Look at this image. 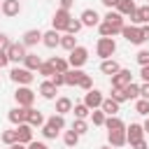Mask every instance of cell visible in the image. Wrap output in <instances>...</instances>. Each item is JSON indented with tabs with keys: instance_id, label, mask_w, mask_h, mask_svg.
<instances>
[{
	"instance_id": "6da1fadb",
	"label": "cell",
	"mask_w": 149,
	"mask_h": 149,
	"mask_svg": "<svg viewBox=\"0 0 149 149\" xmlns=\"http://www.w3.org/2000/svg\"><path fill=\"white\" fill-rule=\"evenodd\" d=\"M114 51H116V42H114V37H100V40H98V44H95V54H98L102 61L112 58Z\"/></svg>"
},
{
	"instance_id": "7a4b0ae2",
	"label": "cell",
	"mask_w": 149,
	"mask_h": 149,
	"mask_svg": "<svg viewBox=\"0 0 149 149\" xmlns=\"http://www.w3.org/2000/svg\"><path fill=\"white\" fill-rule=\"evenodd\" d=\"M86 61H88V49H86V47H79V44H77V47H74V49L70 51V58H68V63H70L72 68H77V70H79V68H81V65H84Z\"/></svg>"
},
{
	"instance_id": "3957f363",
	"label": "cell",
	"mask_w": 149,
	"mask_h": 149,
	"mask_svg": "<svg viewBox=\"0 0 149 149\" xmlns=\"http://www.w3.org/2000/svg\"><path fill=\"white\" fill-rule=\"evenodd\" d=\"M14 98H16L19 107H33V102H35V91H30L28 86H19L16 93H14Z\"/></svg>"
},
{
	"instance_id": "277c9868",
	"label": "cell",
	"mask_w": 149,
	"mask_h": 149,
	"mask_svg": "<svg viewBox=\"0 0 149 149\" xmlns=\"http://www.w3.org/2000/svg\"><path fill=\"white\" fill-rule=\"evenodd\" d=\"M9 77H12V81H16L19 86H28V84L35 79V74H33L30 70H26V68H14V70L9 72Z\"/></svg>"
},
{
	"instance_id": "5b68a950",
	"label": "cell",
	"mask_w": 149,
	"mask_h": 149,
	"mask_svg": "<svg viewBox=\"0 0 149 149\" xmlns=\"http://www.w3.org/2000/svg\"><path fill=\"white\" fill-rule=\"evenodd\" d=\"M70 12H65V9H56V14H54V19H51V26H54V30H68V23H70Z\"/></svg>"
},
{
	"instance_id": "8992f818",
	"label": "cell",
	"mask_w": 149,
	"mask_h": 149,
	"mask_svg": "<svg viewBox=\"0 0 149 149\" xmlns=\"http://www.w3.org/2000/svg\"><path fill=\"white\" fill-rule=\"evenodd\" d=\"M130 81H133L130 70H119L116 74H112V88H126Z\"/></svg>"
},
{
	"instance_id": "52a82bcc",
	"label": "cell",
	"mask_w": 149,
	"mask_h": 149,
	"mask_svg": "<svg viewBox=\"0 0 149 149\" xmlns=\"http://www.w3.org/2000/svg\"><path fill=\"white\" fill-rule=\"evenodd\" d=\"M102 93L98 91V88H91V91H86V95H84V105L88 107V109H100V105H102Z\"/></svg>"
},
{
	"instance_id": "ba28073f",
	"label": "cell",
	"mask_w": 149,
	"mask_h": 149,
	"mask_svg": "<svg viewBox=\"0 0 149 149\" xmlns=\"http://www.w3.org/2000/svg\"><path fill=\"white\" fill-rule=\"evenodd\" d=\"M121 35L130 42V44H142V33H140V26H123L121 28Z\"/></svg>"
},
{
	"instance_id": "9c48e42d",
	"label": "cell",
	"mask_w": 149,
	"mask_h": 149,
	"mask_svg": "<svg viewBox=\"0 0 149 149\" xmlns=\"http://www.w3.org/2000/svg\"><path fill=\"white\" fill-rule=\"evenodd\" d=\"M14 130H16V142H19V144H30V142H33V126L19 123Z\"/></svg>"
},
{
	"instance_id": "30bf717a",
	"label": "cell",
	"mask_w": 149,
	"mask_h": 149,
	"mask_svg": "<svg viewBox=\"0 0 149 149\" xmlns=\"http://www.w3.org/2000/svg\"><path fill=\"white\" fill-rule=\"evenodd\" d=\"M7 58L14 61V63H21V61L26 58V47H23L21 42H12L9 49H7Z\"/></svg>"
},
{
	"instance_id": "8fae6325",
	"label": "cell",
	"mask_w": 149,
	"mask_h": 149,
	"mask_svg": "<svg viewBox=\"0 0 149 149\" xmlns=\"http://www.w3.org/2000/svg\"><path fill=\"white\" fill-rule=\"evenodd\" d=\"M28 112H30V107H14V109H9L7 119H9L14 126H19V123H26V121H28Z\"/></svg>"
},
{
	"instance_id": "7c38bea8",
	"label": "cell",
	"mask_w": 149,
	"mask_h": 149,
	"mask_svg": "<svg viewBox=\"0 0 149 149\" xmlns=\"http://www.w3.org/2000/svg\"><path fill=\"white\" fill-rule=\"evenodd\" d=\"M140 140H144L142 126H140V123H130V126L126 128V142H128V144H135V142H140Z\"/></svg>"
},
{
	"instance_id": "4fadbf2b",
	"label": "cell",
	"mask_w": 149,
	"mask_h": 149,
	"mask_svg": "<svg viewBox=\"0 0 149 149\" xmlns=\"http://www.w3.org/2000/svg\"><path fill=\"white\" fill-rule=\"evenodd\" d=\"M130 21H133V26H147V23H149V5L135 7V12H133Z\"/></svg>"
},
{
	"instance_id": "5bb4252c",
	"label": "cell",
	"mask_w": 149,
	"mask_h": 149,
	"mask_svg": "<svg viewBox=\"0 0 149 149\" xmlns=\"http://www.w3.org/2000/svg\"><path fill=\"white\" fill-rule=\"evenodd\" d=\"M107 142H109V147H123V144H128L126 142V130H107Z\"/></svg>"
},
{
	"instance_id": "9a60e30c",
	"label": "cell",
	"mask_w": 149,
	"mask_h": 149,
	"mask_svg": "<svg viewBox=\"0 0 149 149\" xmlns=\"http://www.w3.org/2000/svg\"><path fill=\"white\" fill-rule=\"evenodd\" d=\"M42 44L44 47H49V49H54V47H58L61 44V33L58 30H47V33H42Z\"/></svg>"
},
{
	"instance_id": "2e32d148",
	"label": "cell",
	"mask_w": 149,
	"mask_h": 149,
	"mask_svg": "<svg viewBox=\"0 0 149 149\" xmlns=\"http://www.w3.org/2000/svg\"><path fill=\"white\" fill-rule=\"evenodd\" d=\"M79 21H81V26H98L100 23V16H98V12L95 9H84L81 12V16H79Z\"/></svg>"
},
{
	"instance_id": "e0dca14e",
	"label": "cell",
	"mask_w": 149,
	"mask_h": 149,
	"mask_svg": "<svg viewBox=\"0 0 149 149\" xmlns=\"http://www.w3.org/2000/svg\"><path fill=\"white\" fill-rule=\"evenodd\" d=\"M105 21H107V23H109V26H112L116 33H121V28L126 26V23H123V16H121L119 12H112V9L105 14Z\"/></svg>"
},
{
	"instance_id": "ac0fdd59",
	"label": "cell",
	"mask_w": 149,
	"mask_h": 149,
	"mask_svg": "<svg viewBox=\"0 0 149 149\" xmlns=\"http://www.w3.org/2000/svg\"><path fill=\"white\" fill-rule=\"evenodd\" d=\"M0 9H2V14H5V16H19L21 5H19V0H2Z\"/></svg>"
},
{
	"instance_id": "d6986e66",
	"label": "cell",
	"mask_w": 149,
	"mask_h": 149,
	"mask_svg": "<svg viewBox=\"0 0 149 149\" xmlns=\"http://www.w3.org/2000/svg\"><path fill=\"white\" fill-rule=\"evenodd\" d=\"M37 42H42V33L40 30H26L23 33V47H35Z\"/></svg>"
},
{
	"instance_id": "ffe728a7",
	"label": "cell",
	"mask_w": 149,
	"mask_h": 149,
	"mask_svg": "<svg viewBox=\"0 0 149 149\" xmlns=\"http://www.w3.org/2000/svg\"><path fill=\"white\" fill-rule=\"evenodd\" d=\"M56 93H58V88H56V86H54L49 79L40 84V95H42V98H47V100H54V98H56Z\"/></svg>"
},
{
	"instance_id": "44dd1931",
	"label": "cell",
	"mask_w": 149,
	"mask_h": 149,
	"mask_svg": "<svg viewBox=\"0 0 149 149\" xmlns=\"http://www.w3.org/2000/svg\"><path fill=\"white\" fill-rule=\"evenodd\" d=\"M116 12H119L121 16H133L135 2H133V0H116Z\"/></svg>"
},
{
	"instance_id": "7402d4cb",
	"label": "cell",
	"mask_w": 149,
	"mask_h": 149,
	"mask_svg": "<svg viewBox=\"0 0 149 149\" xmlns=\"http://www.w3.org/2000/svg\"><path fill=\"white\" fill-rule=\"evenodd\" d=\"M81 70H77V68H70L68 72H63V77H65V84L68 86H77L79 84V79H81Z\"/></svg>"
},
{
	"instance_id": "603a6c76",
	"label": "cell",
	"mask_w": 149,
	"mask_h": 149,
	"mask_svg": "<svg viewBox=\"0 0 149 149\" xmlns=\"http://www.w3.org/2000/svg\"><path fill=\"white\" fill-rule=\"evenodd\" d=\"M100 109L105 112V116H116V112H119V102L112 100V98H105L102 105H100Z\"/></svg>"
},
{
	"instance_id": "cb8c5ba5",
	"label": "cell",
	"mask_w": 149,
	"mask_h": 149,
	"mask_svg": "<svg viewBox=\"0 0 149 149\" xmlns=\"http://www.w3.org/2000/svg\"><path fill=\"white\" fill-rule=\"evenodd\" d=\"M23 63H26V70H30V72H35V70H40V65H42V58H40L37 54H26V58H23Z\"/></svg>"
},
{
	"instance_id": "d4e9b609",
	"label": "cell",
	"mask_w": 149,
	"mask_h": 149,
	"mask_svg": "<svg viewBox=\"0 0 149 149\" xmlns=\"http://www.w3.org/2000/svg\"><path fill=\"white\" fill-rule=\"evenodd\" d=\"M100 70H102L105 74H109V77H112V74H116L121 68H119V63H116L114 58H107V61H102V63H100Z\"/></svg>"
},
{
	"instance_id": "484cf974",
	"label": "cell",
	"mask_w": 149,
	"mask_h": 149,
	"mask_svg": "<svg viewBox=\"0 0 149 149\" xmlns=\"http://www.w3.org/2000/svg\"><path fill=\"white\" fill-rule=\"evenodd\" d=\"M49 63H51V68H54L56 72H61V74L70 70V63H68L65 58H58V56H54V58H49Z\"/></svg>"
},
{
	"instance_id": "4316f807",
	"label": "cell",
	"mask_w": 149,
	"mask_h": 149,
	"mask_svg": "<svg viewBox=\"0 0 149 149\" xmlns=\"http://www.w3.org/2000/svg\"><path fill=\"white\" fill-rule=\"evenodd\" d=\"M28 126H44V116H42V112H37V109H33L30 107V112H28V121H26Z\"/></svg>"
},
{
	"instance_id": "83f0119b",
	"label": "cell",
	"mask_w": 149,
	"mask_h": 149,
	"mask_svg": "<svg viewBox=\"0 0 149 149\" xmlns=\"http://www.w3.org/2000/svg\"><path fill=\"white\" fill-rule=\"evenodd\" d=\"M58 47H63L65 51H72V49L77 47V37L70 35V33H65V35H61V44H58Z\"/></svg>"
},
{
	"instance_id": "f1b7e54d",
	"label": "cell",
	"mask_w": 149,
	"mask_h": 149,
	"mask_svg": "<svg viewBox=\"0 0 149 149\" xmlns=\"http://www.w3.org/2000/svg\"><path fill=\"white\" fill-rule=\"evenodd\" d=\"M65 112H72V100L70 98H58L56 100V114H65Z\"/></svg>"
},
{
	"instance_id": "f546056e",
	"label": "cell",
	"mask_w": 149,
	"mask_h": 149,
	"mask_svg": "<svg viewBox=\"0 0 149 149\" xmlns=\"http://www.w3.org/2000/svg\"><path fill=\"white\" fill-rule=\"evenodd\" d=\"M105 128L107 130H126V126H123V121L119 116H107L105 119Z\"/></svg>"
},
{
	"instance_id": "4dcf8cb0",
	"label": "cell",
	"mask_w": 149,
	"mask_h": 149,
	"mask_svg": "<svg viewBox=\"0 0 149 149\" xmlns=\"http://www.w3.org/2000/svg\"><path fill=\"white\" fill-rule=\"evenodd\" d=\"M47 123H49L54 130H58V133L65 128V119H63L61 114H54V116H49V121H47Z\"/></svg>"
},
{
	"instance_id": "1f68e13d",
	"label": "cell",
	"mask_w": 149,
	"mask_h": 149,
	"mask_svg": "<svg viewBox=\"0 0 149 149\" xmlns=\"http://www.w3.org/2000/svg\"><path fill=\"white\" fill-rule=\"evenodd\" d=\"M98 30H100V37H114V35H116V30H114L107 21H100V23H98Z\"/></svg>"
},
{
	"instance_id": "d6a6232c",
	"label": "cell",
	"mask_w": 149,
	"mask_h": 149,
	"mask_svg": "<svg viewBox=\"0 0 149 149\" xmlns=\"http://www.w3.org/2000/svg\"><path fill=\"white\" fill-rule=\"evenodd\" d=\"M72 112H74V119H86V116L91 114V109H88L84 102H77V105L72 107Z\"/></svg>"
},
{
	"instance_id": "836d02e7",
	"label": "cell",
	"mask_w": 149,
	"mask_h": 149,
	"mask_svg": "<svg viewBox=\"0 0 149 149\" xmlns=\"http://www.w3.org/2000/svg\"><path fill=\"white\" fill-rule=\"evenodd\" d=\"M123 93H126V100H135V98L140 95V86L130 81V84H128V86L123 88Z\"/></svg>"
},
{
	"instance_id": "e575fe53",
	"label": "cell",
	"mask_w": 149,
	"mask_h": 149,
	"mask_svg": "<svg viewBox=\"0 0 149 149\" xmlns=\"http://www.w3.org/2000/svg\"><path fill=\"white\" fill-rule=\"evenodd\" d=\"M72 130H74L77 135H84V133H88V123H86V119H74V123H72Z\"/></svg>"
},
{
	"instance_id": "d590c367",
	"label": "cell",
	"mask_w": 149,
	"mask_h": 149,
	"mask_svg": "<svg viewBox=\"0 0 149 149\" xmlns=\"http://www.w3.org/2000/svg\"><path fill=\"white\" fill-rule=\"evenodd\" d=\"M63 142H65V147H77V142H79V135H77L74 130H65V135H63Z\"/></svg>"
},
{
	"instance_id": "8d00e7d4",
	"label": "cell",
	"mask_w": 149,
	"mask_h": 149,
	"mask_svg": "<svg viewBox=\"0 0 149 149\" xmlns=\"http://www.w3.org/2000/svg\"><path fill=\"white\" fill-rule=\"evenodd\" d=\"M105 112L102 109H93L91 112V121H93V126H105Z\"/></svg>"
},
{
	"instance_id": "74e56055",
	"label": "cell",
	"mask_w": 149,
	"mask_h": 149,
	"mask_svg": "<svg viewBox=\"0 0 149 149\" xmlns=\"http://www.w3.org/2000/svg\"><path fill=\"white\" fill-rule=\"evenodd\" d=\"M37 72H40V74H42V77H47V79H51V77H54V74H56V70H54V68H51V63H49V61H47V63H42V65H40V70H37Z\"/></svg>"
},
{
	"instance_id": "f35d334b",
	"label": "cell",
	"mask_w": 149,
	"mask_h": 149,
	"mask_svg": "<svg viewBox=\"0 0 149 149\" xmlns=\"http://www.w3.org/2000/svg\"><path fill=\"white\" fill-rule=\"evenodd\" d=\"M81 28H84V26H81L79 19H70V23H68V33H70V35H77Z\"/></svg>"
},
{
	"instance_id": "ab89813d",
	"label": "cell",
	"mask_w": 149,
	"mask_h": 149,
	"mask_svg": "<svg viewBox=\"0 0 149 149\" xmlns=\"http://www.w3.org/2000/svg\"><path fill=\"white\" fill-rule=\"evenodd\" d=\"M77 86H79V88H84V91H91V88H93V81H91V74H86V72H84Z\"/></svg>"
},
{
	"instance_id": "60d3db41",
	"label": "cell",
	"mask_w": 149,
	"mask_h": 149,
	"mask_svg": "<svg viewBox=\"0 0 149 149\" xmlns=\"http://www.w3.org/2000/svg\"><path fill=\"white\" fill-rule=\"evenodd\" d=\"M0 140H2L7 147H9V144H14V142H16V130H5V133L0 135Z\"/></svg>"
},
{
	"instance_id": "b9f144b4",
	"label": "cell",
	"mask_w": 149,
	"mask_h": 149,
	"mask_svg": "<svg viewBox=\"0 0 149 149\" xmlns=\"http://www.w3.org/2000/svg\"><path fill=\"white\" fill-rule=\"evenodd\" d=\"M135 112H137V114H149V100H142V98H140V100L135 102Z\"/></svg>"
},
{
	"instance_id": "7bdbcfd3",
	"label": "cell",
	"mask_w": 149,
	"mask_h": 149,
	"mask_svg": "<svg viewBox=\"0 0 149 149\" xmlns=\"http://www.w3.org/2000/svg\"><path fill=\"white\" fill-rule=\"evenodd\" d=\"M135 61H137L140 65H149V49H140L137 56H135Z\"/></svg>"
},
{
	"instance_id": "ee69618b",
	"label": "cell",
	"mask_w": 149,
	"mask_h": 149,
	"mask_svg": "<svg viewBox=\"0 0 149 149\" xmlns=\"http://www.w3.org/2000/svg\"><path fill=\"white\" fill-rule=\"evenodd\" d=\"M42 135H44L47 140H54V137L58 135V130H54V128H51L49 123H44V126H42Z\"/></svg>"
},
{
	"instance_id": "f6af8a7d",
	"label": "cell",
	"mask_w": 149,
	"mask_h": 149,
	"mask_svg": "<svg viewBox=\"0 0 149 149\" xmlns=\"http://www.w3.org/2000/svg\"><path fill=\"white\" fill-rule=\"evenodd\" d=\"M112 100H116L119 105L126 100V93H123V88H112Z\"/></svg>"
},
{
	"instance_id": "bcb514c9",
	"label": "cell",
	"mask_w": 149,
	"mask_h": 149,
	"mask_svg": "<svg viewBox=\"0 0 149 149\" xmlns=\"http://www.w3.org/2000/svg\"><path fill=\"white\" fill-rule=\"evenodd\" d=\"M49 81H51V84H54L56 88H58V86H65V77H63L61 72H56V74H54V77H51Z\"/></svg>"
},
{
	"instance_id": "7dc6e473",
	"label": "cell",
	"mask_w": 149,
	"mask_h": 149,
	"mask_svg": "<svg viewBox=\"0 0 149 149\" xmlns=\"http://www.w3.org/2000/svg\"><path fill=\"white\" fill-rule=\"evenodd\" d=\"M9 44H12V42H9V37H7L5 33H0V51H7V49H9Z\"/></svg>"
},
{
	"instance_id": "c3c4849f",
	"label": "cell",
	"mask_w": 149,
	"mask_h": 149,
	"mask_svg": "<svg viewBox=\"0 0 149 149\" xmlns=\"http://www.w3.org/2000/svg\"><path fill=\"white\" fill-rule=\"evenodd\" d=\"M140 95H142V100H149V81H144L140 86Z\"/></svg>"
},
{
	"instance_id": "681fc988",
	"label": "cell",
	"mask_w": 149,
	"mask_h": 149,
	"mask_svg": "<svg viewBox=\"0 0 149 149\" xmlns=\"http://www.w3.org/2000/svg\"><path fill=\"white\" fill-rule=\"evenodd\" d=\"M28 149H49V147H47L44 142H35V140H33V142L28 144Z\"/></svg>"
},
{
	"instance_id": "f907efd6",
	"label": "cell",
	"mask_w": 149,
	"mask_h": 149,
	"mask_svg": "<svg viewBox=\"0 0 149 149\" xmlns=\"http://www.w3.org/2000/svg\"><path fill=\"white\" fill-rule=\"evenodd\" d=\"M58 2H61V9L70 12V7H72V2H74V0H58Z\"/></svg>"
},
{
	"instance_id": "816d5d0a",
	"label": "cell",
	"mask_w": 149,
	"mask_h": 149,
	"mask_svg": "<svg viewBox=\"0 0 149 149\" xmlns=\"http://www.w3.org/2000/svg\"><path fill=\"white\" fill-rule=\"evenodd\" d=\"M140 33H142V40L147 42V40H149V23H147V26H140Z\"/></svg>"
},
{
	"instance_id": "f5cc1de1",
	"label": "cell",
	"mask_w": 149,
	"mask_h": 149,
	"mask_svg": "<svg viewBox=\"0 0 149 149\" xmlns=\"http://www.w3.org/2000/svg\"><path fill=\"white\" fill-rule=\"evenodd\" d=\"M140 77H142L144 81H149V65H142V70H140Z\"/></svg>"
},
{
	"instance_id": "db71d44e",
	"label": "cell",
	"mask_w": 149,
	"mask_h": 149,
	"mask_svg": "<svg viewBox=\"0 0 149 149\" xmlns=\"http://www.w3.org/2000/svg\"><path fill=\"white\" fill-rule=\"evenodd\" d=\"M130 149H149V147H147V142H144V140H140V142L130 144Z\"/></svg>"
},
{
	"instance_id": "11a10c76",
	"label": "cell",
	"mask_w": 149,
	"mask_h": 149,
	"mask_svg": "<svg viewBox=\"0 0 149 149\" xmlns=\"http://www.w3.org/2000/svg\"><path fill=\"white\" fill-rule=\"evenodd\" d=\"M9 63V58H7V51H0V68H5Z\"/></svg>"
},
{
	"instance_id": "9f6ffc18",
	"label": "cell",
	"mask_w": 149,
	"mask_h": 149,
	"mask_svg": "<svg viewBox=\"0 0 149 149\" xmlns=\"http://www.w3.org/2000/svg\"><path fill=\"white\" fill-rule=\"evenodd\" d=\"M100 2H102V5L107 7V9H112V7H116V0H100Z\"/></svg>"
},
{
	"instance_id": "6f0895ef",
	"label": "cell",
	"mask_w": 149,
	"mask_h": 149,
	"mask_svg": "<svg viewBox=\"0 0 149 149\" xmlns=\"http://www.w3.org/2000/svg\"><path fill=\"white\" fill-rule=\"evenodd\" d=\"M9 149H28L26 144H19V142H14V144H9Z\"/></svg>"
},
{
	"instance_id": "680465c9",
	"label": "cell",
	"mask_w": 149,
	"mask_h": 149,
	"mask_svg": "<svg viewBox=\"0 0 149 149\" xmlns=\"http://www.w3.org/2000/svg\"><path fill=\"white\" fill-rule=\"evenodd\" d=\"M142 130H144V133H149V116H147V121L142 123Z\"/></svg>"
},
{
	"instance_id": "91938a15",
	"label": "cell",
	"mask_w": 149,
	"mask_h": 149,
	"mask_svg": "<svg viewBox=\"0 0 149 149\" xmlns=\"http://www.w3.org/2000/svg\"><path fill=\"white\" fill-rule=\"evenodd\" d=\"M100 149H114V147H109V144H105V147H100Z\"/></svg>"
},
{
	"instance_id": "94428289",
	"label": "cell",
	"mask_w": 149,
	"mask_h": 149,
	"mask_svg": "<svg viewBox=\"0 0 149 149\" xmlns=\"http://www.w3.org/2000/svg\"><path fill=\"white\" fill-rule=\"evenodd\" d=\"M0 5H2V0H0Z\"/></svg>"
}]
</instances>
